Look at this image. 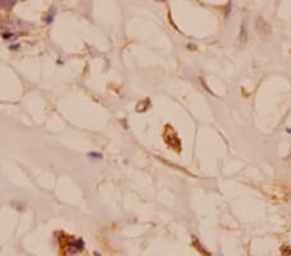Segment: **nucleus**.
Returning <instances> with one entry per match:
<instances>
[{"mask_svg": "<svg viewBox=\"0 0 291 256\" xmlns=\"http://www.w3.org/2000/svg\"><path fill=\"white\" fill-rule=\"evenodd\" d=\"M256 29H257V32H260V34H263V35H268L270 32L269 25H268L263 18L256 19Z\"/></svg>", "mask_w": 291, "mask_h": 256, "instance_id": "f257e3e1", "label": "nucleus"}, {"mask_svg": "<svg viewBox=\"0 0 291 256\" xmlns=\"http://www.w3.org/2000/svg\"><path fill=\"white\" fill-rule=\"evenodd\" d=\"M17 0H0V7H3L4 9L10 10L16 5Z\"/></svg>", "mask_w": 291, "mask_h": 256, "instance_id": "f03ea898", "label": "nucleus"}, {"mask_svg": "<svg viewBox=\"0 0 291 256\" xmlns=\"http://www.w3.org/2000/svg\"><path fill=\"white\" fill-rule=\"evenodd\" d=\"M54 13H56V8H52L51 9V12L48 13V14L44 17V22H45L47 25H51L52 22H53V19H54Z\"/></svg>", "mask_w": 291, "mask_h": 256, "instance_id": "7ed1b4c3", "label": "nucleus"}, {"mask_svg": "<svg viewBox=\"0 0 291 256\" xmlns=\"http://www.w3.org/2000/svg\"><path fill=\"white\" fill-rule=\"evenodd\" d=\"M88 158H92V159H102V154L101 153H88Z\"/></svg>", "mask_w": 291, "mask_h": 256, "instance_id": "20e7f679", "label": "nucleus"}, {"mask_svg": "<svg viewBox=\"0 0 291 256\" xmlns=\"http://www.w3.org/2000/svg\"><path fill=\"white\" fill-rule=\"evenodd\" d=\"M1 38L5 39V40H8V39H13V38H16V36H14V34H13V32H3Z\"/></svg>", "mask_w": 291, "mask_h": 256, "instance_id": "39448f33", "label": "nucleus"}, {"mask_svg": "<svg viewBox=\"0 0 291 256\" xmlns=\"http://www.w3.org/2000/svg\"><path fill=\"white\" fill-rule=\"evenodd\" d=\"M9 49H10V51H18V49H19V44L18 43L12 44V45H9Z\"/></svg>", "mask_w": 291, "mask_h": 256, "instance_id": "423d86ee", "label": "nucleus"}]
</instances>
